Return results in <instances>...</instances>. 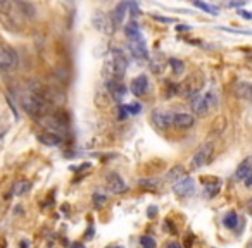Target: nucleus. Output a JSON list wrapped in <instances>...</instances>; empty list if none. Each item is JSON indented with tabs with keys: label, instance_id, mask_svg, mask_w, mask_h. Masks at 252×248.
I'll return each mask as SVG.
<instances>
[{
	"label": "nucleus",
	"instance_id": "19",
	"mask_svg": "<svg viewBox=\"0 0 252 248\" xmlns=\"http://www.w3.org/2000/svg\"><path fill=\"white\" fill-rule=\"evenodd\" d=\"M237 93H238V97L242 95V98H249V100L252 102V84L240 83L237 86Z\"/></svg>",
	"mask_w": 252,
	"mask_h": 248
},
{
	"label": "nucleus",
	"instance_id": "2",
	"mask_svg": "<svg viewBox=\"0 0 252 248\" xmlns=\"http://www.w3.org/2000/svg\"><path fill=\"white\" fill-rule=\"evenodd\" d=\"M126 38H128V45L130 50L137 59H149V52H147V45H145V38L142 35L140 28H138L137 21L131 19L125 28Z\"/></svg>",
	"mask_w": 252,
	"mask_h": 248
},
{
	"label": "nucleus",
	"instance_id": "24",
	"mask_svg": "<svg viewBox=\"0 0 252 248\" xmlns=\"http://www.w3.org/2000/svg\"><path fill=\"white\" fill-rule=\"evenodd\" d=\"M140 185L144 186V188H159L158 179H142Z\"/></svg>",
	"mask_w": 252,
	"mask_h": 248
},
{
	"label": "nucleus",
	"instance_id": "21",
	"mask_svg": "<svg viewBox=\"0 0 252 248\" xmlns=\"http://www.w3.org/2000/svg\"><path fill=\"white\" fill-rule=\"evenodd\" d=\"M105 200H107V196L102 195L100 192L94 193V205H95V207H102V205L105 203Z\"/></svg>",
	"mask_w": 252,
	"mask_h": 248
},
{
	"label": "nucleus",
	"instance_id": "17",
	"mask_svg": "<svg viewBox=\"0 0 252 248\" xmlns=\"http://www.w3.org/2000/svg\"><path fill=\"white\" fill-rule=\"evenodd\" d=\"M0 12L7 16H14L19 14L18 12V5H16V0H0Z\"/></svg>",
	"mask_w": 252,
	"mask_h": 248
},
{
	"label": "nucleus",
	"instance_id": "8",
	"mask_svg": "<svg viewBox=\"0 0 252 248\" xmlns=\"http://www.w3.org/2000/svg\"><path fill=\"white\" fill-rule=\"evenodd\" d=\"M173 115L171 112L168 110H162V109H156L154 112H152L151 119H152V124H154L156 128H159V130H166V128L173 126Z\"/></svg>",
	"mask_w": 252,
	"mask_h": 248
},
{
	"label": "nucleus",
	"instance_id": "11",
	"mask_svg": "<svg viewBox=\"0 0 252 248\" xmlns=\"http://www.w3.org/2000/svg\"><path fill=\"white\" fill-rule=\"evenodd\" d=\"M195 124V117L192 114H185V112H178L173 115V126L178 130H190Z\"/></svg>",
	"mask_w": 252,
	"mask_h": 248
},
{
	"label": "nucleus",
	"instance_id": "28",
	"mask_svg": "<svg viewBox=\"0 0 252 248\" xmlns=\"http://www.w3.org/2000/svg\"><path fill=\"white\" fill-rule=\"evenodd\" d=\"M149 217H154L156 214H158V207H151V209H149Z\"/></svg>",
	"mask_w": 252,
	"mask_h": 248
},
{
	"label": "nucleus",
	"instance_id": "12",
	"mask_svg": "<svg viewBox=\"0 0 252 248\" xmlns=\"http://www.w3.org/2000/svg\"><path fill=\"white\" fill-rule=\"evenodd\" d=\"M128 7H130V4L123 2V4H119L118 7L112 11V14H111L112 28H119V26L123 25V21H125V18H126V12H128Z\"/></svg>",
	"mask_w": 252,
	"mask_h": 248
},
{
	"label": "nucleus",
	"instance_id": "32",
	"mask_svg": "<svg viewBox=\"0 0 252 248\" xmlns=\"http://www.w3.org/2000/svg\"><path fill=\"white\" fill-rule=\"evenodd\" d=\"M247 207H249V214H252V200L247 203Z\"/></svg>",
	"mask_w": 252,
	"mask_h": 248
},
{
	"label": "nucleus",
	"instance_id": "4",
	"mask_svg": "<svg viewBox=\"0 0 252 248\" xmlns=\"http://www.w3.org/2000/svg\"><path fill=\"white\" fill-rule=\"evenodd\" d=\"M202 84H204L202 74L193 73V74H190V76L187 78L176 90H178L180 95H183V97H195V95L200 91V88H202Z\"/></svg>",
	"mask_w": 252,
	"mask_h": 248
},
{
	"label": "nucleus",
	"instance_id": "15",
	"mask_svg": "<svg viewBox=\"0 0 252 248\" xmlns=\"http://www.w3.org/2000/svg\"><path fill=\"white\" fill-rule=\"evenodd\" d=\"M109 90H111L112 97H114L116 100H121L126 93V86L121 83V80H111L109 81Z\"/></svg>",
	"mask_w": 252,
	"mask_h": 248
},
{
	"label": "nucleus",
	"instance_id": "27",
	"mask_svg": "<svg viewBox=\"0 0 252 248\" xmlns=\"http://www.w3.org/2000/svg\"><path fill=\"white\" fill-rule=\"evenodd\" d=\"M220 188H221L220 181H216V185H214V186H206V190H207V193H209V195H216V193L220 192Z\"/></svg>",
	"mask_w": 252,
	"mask_h": 248
},
{
	"label": "nucleus",
	"instance_id": "29",
	"mask_svg": "<svg viewBox=\"0 0 252 248\" xmlns=\"http://www.w3.org/2000/svg\"><path fill=\"white\" fill-rule=\"evenodd\" d=\"M245 186H249V188L252 186V172L247 176V178H245Z\"/></svg>",
	"mask_w": 252,
	"mask_h": 248
},
{
	"label": "nucleus",
	"instance_id": "26",
	"mask_svg": "<svg viewBox=\"0 0 252 248\" xmlns=\"http://www.w3.org/2000/svg\"><path fill=\"white\" fill-rule=\"evenodd\" d=\"M28 188H30L28 183H18V185H16V195H23Z\"/></svg>",
	"mask_w": 252,
	"mask_h": 248
},
{
	"label": "nucleus",
	"instance_id": "16",
	"mask_svg": "<svg viewBox=\"0 0 252 248\" xmlns=\"http://www.w3.org/2000/svg\"><path fill=\"white\" fill-rule=\"evenodd\" d=\"M38 140L42 141V143H45V145L56 147V145H59L61 141H63V137H61V135H56V133H50V131H47V133L38 135Z\"/></svg>",
	"mask_w": 252,
	"mask_h": 248
},
{
	"label": "nucleus",
	"instance_id": "34",
	"mask_svg": "<svg viewBox=\"0 0 252 248\" xmlns=\"http://www.w3.org/2000/svg\"><path fill=\"white\" fill-rule=\"evenodd\" d=\"M73 248H83V247H81V245H74Z\"/></svg>",
	"mask_w": 252,
	"mask_h": 248
},
{
	"label": "nucleus",
	"instance_id": "18",
	"mask_svg": "<svg viewBox=\"0 0 252 248\" xmlns=\"http://www.w3.org/2000/svg\"><path fill=\"white\" fill-rule=\"evenodd\" d=\"M183 176H185V169H183L182 165H175V167H173L171 171L168 172L166 179H168L169 183H176L178 179H182Z\"/></svg>",
	"mask_w": 252,
	"mask_h": 248
},
{
	"label": "nucleus",
	"instance_id": "30",
	"mask_svg": "<svg viewBox=\"0 0 252 248\" xmlns=\"http://www.w3.org/2000/svg\"><path fill=\"white\" fill-rule=\"evenodd\" d=\"M166 248H182V247H180L178 243H168V247Z\"/></svg>",
	"mask_w": 252,
	"mask_h": 248
},
{
	"label": "nucleus",
	"instance_id": "9",
	"mask_svg": "<svg viewBox=\"0 0 252 248\" xmlns=\"http://www.w3.org/2000/svg\"><path fill=\"white\" fill-rule=\"evenodd\" d=\"M130 90H131V93L137 95V97H144V95H147L149 90H151L149 78L145 76V74H138L137 78H133V80H131Z\"/></svg>",
	"mask_w": 252,
	"mask_h": 248
},
{
	"label": "nucleus",
	"instance_id": "31",
	"mask_svg": "<svg viewBox=\"0 0 252 248\" xmlns=\"http://www.w3.org/2000/svg\"><path fill=\"white\" fill-rule=\"evenodd\" d=\"M240 14L244 16V18H247V19H252V14H251V12H245V11H244V12H240Z\"/></svg>",
	"mask_w": 252,
	"mask_h": 248
},
{
	"label": "nucleus",
	"instance_id": "10",
	"mask_svg": "<svg viewBox=\"0 0 252 248\" xmlns=\"http://www.w3.org/2000/svg\"><path fill=\"white\" fill-rule=\"evenodd\" d=\"M173 190H175V193L180 196H190L195 192V183H193L192 178H185V176H183L182 179L173 183Z\"/></svg>",
	"mask_w": 252,
	"mask_h": 248
},
{
	"label": "nucleus",
	"instance_id": "3",
	"mask_svg": "<svg viewBox=\"0 0 252 248\" xmlns=\"http://www.w3.org/2000/svg\"><path fill=\"white\" fill-rule=\"evenodd\" d=\"M214 105H216V97H214L213 91H207L206 95L197 93L195 97L192 98V110H193V114L199 115V117H206Z\"/></svg>",
	"mask_w": 252,
	"mask_h": 248
},
{
	"label": "nucleus",
	"instance_id": "14",
	"mask_svg": "<svg viewBox=\"0 0 252 248\" xmlns=\"http://www.w3.org/2000/svg\"><path fill=\"white\" fill-rule=\"evenodd\" d=\"M251 172H252V157H247L240 165H238L237 172H235V178H237L238 181H244Z\"/></svg>",
	"mask_w": 252,
	"mask_h": 248
},
{
	"label": "nucleus",
	"instance_id": "1",
	"mask_svg": "<svg viewBox=\"0 0 252 248\" xmlns=\"http://www.w3.org/2000/svg\"><path fill=\"white\" fill-rule=\"evenodd\" d=\"M21 104L23 109L35 119H42L43 115L50 114V97L38 88H32L26 91Z\"/></svg>",
	"mask_w": 252,
	"mask_h": 248
},
{
	"label": "nucleus",
	"instance_id": "22",
	"mask_svg": "<svg viewBox=\"0 0 252 248\" xmlns=\"http://www.w3.org/2000/svg\"><path fill=\"white\" fill-rule=\"evenodd\" d=\"M171 66L175 67V74H182L183 69H185V64L182 62V60H176V59H171Z\"/></svg>",
	"mask_w": 252,
	"mask_h": 248
},
{
	"label": "nucleus",
	"instance_id": "5",
	"mask_svg": "<svg viewBox=\"0 0 252 248\" xmlns=\"http://www.w3.org/2000/svg\"><path fill=\"white\" fill-rule=\"evenodd\" d=\"M109 69H111L112 80H123L126 69H128V57H126L121 50H114V52L111 54Z\"/></svg>",
	"mask_w": 252,
	"mask_h": 248
},
{
	"label": "nucleus",
	"instance_id": "33",
	"mask_svg": "<svg viewBox=\"0 0 252 248\" xmlns=\"http://www.w3.org/2000/svg\"><path fill=\"white\" fill-rule=\"evenodd\" d=\"M2 247H5V241L4 240H0V248H2Z\"/></svg>",
	"mask_w": 252,
	"mask_h": 248
},
{
	"label": "nucleus",
	"instance_id": "20",
	"mask_svg": "<svg viewBox=\"0 0 252 248\" xmlns=\"http://www.w3.org/2000/svg\"><path fill=\"white\" fill-rule=\"evenodd\" d=\"M237 220H238L237 214H235V212H228L226 216H224L223 224H224L226 227H230V229H233V227L237 226Z\"/></svg>",
	"mask_w": 252,
	"mask_h": 248
},
{
	"label": "nucleus",
	"instance_id": "25",
	"mask_svg": "<svg viewBox=\"0 0 252 248\" xmlns=\"http://www.w3.org/2000/svg\"><path fill=\"white\" fill-rule=\"evenodd\" d=\"M193 5L195 7H199V9H202V11H206V12H216V9H213L211 5H207V4H204V2H200V0H193Z\"/></svg>",
	"mask_w": 252,
	"mask_h": 248
},
{
	"label": "nucleus",
	"instance_id": "7",
	"mask_svg": "<svg viewBox=\"0 0 252 248\" xmlns=\"http://www.w3.org/2000/svg\"><path fill=\"white\" fill-rule=\"evenodd\" d=\"M211 155H213V143H204L202 147H200L199 150L195 152V155L192 157V161H190V165H192V169L204 167V165L209 162Z\"/></svg>",
	"mask_w": 252,
	"mask_h": 248
},
{
	"label": "nucleus",
	"instance_id": "23",
	"mask_svg": "<svg viewBox=\"0 0 252 248\" xmlns=\"http://www.w3.org/2000/svg\"><path fill=\"white\" fill-rule=\"evenodd\" d=\"M140 243H142V247H144V248H156V241L152 240L151 236H142Z\"/></svg>",
	"mask_w": 252,
	"mask_h": 248
},
{
	"label": "nucleus",
	"instance_id": "13",
	"mask_svg": "<svg viewBox=\"0 0 252 248\" xmlns=\"http://www.w3.org/2000/svg\"><path fill=\"white\" fill-rule=\"evenodd\" d=\"M107 188L111 193H123L126 190V183L123 181L119 174H111L107 179Z\"/></svg>",
	"mask_w": 252,
	"mask_h": 248
},
{
	"label": "nucleus",
	"instance_id": "6",
	"mask_svg": "<svg viewBox=\"0 0 252 248\" xmlns=\"http://www.w3.org/2000/svg\"><path fill=\"white\" fill-rule=\"evenodd\" d=\"M18 54L7 43L0 42V71H14L18 67Z\"/></svg>",
	"mask_w": 252,
	"mask_h": 248
}]
</instances>
